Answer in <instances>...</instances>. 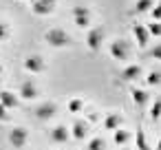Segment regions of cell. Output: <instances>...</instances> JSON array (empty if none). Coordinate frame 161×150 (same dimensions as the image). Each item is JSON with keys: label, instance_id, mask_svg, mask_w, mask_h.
<instances>
[{"label": "cell", "instance_id": "cell-1", "mask_svg": "<svg viewBox=\"0 0 161 150\" xmlns=\"http://www.w3.org/2000/svg\"><path fill=\"white\" fill-rule=\"evenodd\" d=\"M44 40H47V44H51L53 49H66V47H71V42H73V38H71L64 29H60V27L47 29V31H44Z\"/></svg>", "mask_w": 161, "mask_h": 150}, {"label": "cell", "instance_id": "cell-2", "mask_svg": "<svg viewBox=\"0 0 161 150\" xmlns=\"http://www.w3.org/2000/svg\"><path fill=\"white\" fill-rule=\"evenodd\" d=\"M7 141L11 148H25L29 143V130L25 126H14L7 135Z\"/></svg>", "mask_w": 161, "mask_h": 150}, {"label": "cell", "instance_id": "cell-3", "mask_svg": "<svg viewBox=\"0 0 161 150\" xmlns=\"http://www.w3.org/2000/svg\"><path fill=\"white\" fill-rule=\"evenodd\" d=\"M22 66H25V71H27V73H31V75H40V73H44V71H47V62H44V58H42V55H38V53L27 55V58H25V62H22Z\"/></svg>", "mask_w": 161, "mask_h": 150}, {"label": "cell", "instance_id": "cell-4", "mask_svg": "<svg viewBox=\"0 0 161 150\" xmlns=\"http://www.w3.org/2000/svg\"><path fill=\"white\" fill-rule=\"evenodd\" d=\"M104 29L102 27H91L88 31H86V47L91 49V51H99L102 49V44H104Z\"/></svg>", "mask_w": 161, "mask_h": 150}, {"label": "cell", "instance_id": "cell-5", "mask_svg": "<svg viewBox=\"0 0 161 150\" xmlns=\"http://www.w3.org/2000/svg\"><path fill=\"white\" fill-rule=\"evenodd\" d=\"M33 115H36V119H40V121H49V119H53V117L58 115V104H55V102H42V104L36 106Z\"/></svg>", "mask_w": 161, "mask_h": 150}, {"label": "cell", "instance_id": "cell-6", "mask_svg": "<svg viewBox=\"0 0 161 150\" xmlns=\"http://www.w3.org/2000/svg\"><path fill=\"white\" fill-rule=\"evenodd\" d=\"M88 130H91V126H88L86 119H75L73 126H71V137L75 141H84L88 137Z\"/></svg>", "mask_w": 161, "mask_h": 150}, {"label": "cell", "instance_id": "cell-7", "mask_svg": "<svg viewBox=\"0 0 161 150\" xmlns=\"http://www.w3.org/2000/svg\"><path fill=\"white\" fill-rule=\"evenodd\" d=\"M31 11L36 16H49L55 11V0H33L31 3Z\"/></svg>", "mask_w": 161, "mask_h": 150}, {"label": "cell", "instance_id": "cell-8", "mask_svg": "<svg viewBox=\"0 0 161 150\" xmlns=\"http://www.w3.org/2000/svg\"><path fill=\"white\" fill-rule=\"evenodd\" d=\"M132 36H135L137 44H139L141 49H143V47H148V42H150V31H148V25L135 22V25H132Z\"/></svg>", "mask_w": 161, "mask_h": 150}, {"label": "cell", "instance_id": "cell-9", "mask_svg": "<svg viewBox=\"0 0 161 150\" xmlns=\"http://www.w3.org/2000/svg\"><path fill=\"white\" fill-rule=\"evenodd\" d=\"M69 137H71V130L64 126V124H60V126H53L51 130H49V139L53 141V143H66L69 141Z\"/></svg>", "mask_w": 161, "mask_h": 150}, {"label": "cell", "instance_id": "cell-10", "mask_svg": "<svg viewBox=\"0 0 161 150\" xmlns=\"http://www.w3.org/2000/svg\"><path fill=\"white\" fill-rule=\"evenodd\" d=\"M108 51H110V55L115 58V60H128V47H126V42L124 40H113L110 44H108Z\"/></svg>", "mask_w": 161, "mask_h": 150}, {"label": "cell", "instance_id": "cell-11", "mask_svg": "<svg viewBox=\"0 0 161 150\" xmlns=\"http://www.w3.org/2000/svg\"><path fill=\"white\" fill-rule=\"evenodd\" d=\"M18 95L22 97V99H36L38 95H40V91H38V86H36V82L33 80H25L22 84H20V88H18Z\"/></svg>", "mask_w": 161, "mask_h": 150}, {"label": "cell", "instance_id": "cell-12", "mask_svg": "<svg viewBox=\"0 0 161 150\" xmlns=\"http://www.w3.org/2000/svg\"><path fill=\"white\" fill-rule=\"evenodd\" d=\"M0 104H3L7 110H11V108H18V104H20V95H16L14 91H0Z\"/></svg>", "mask_w": 161, "mask_h": 150}, {"label": "cell", "instance_id": "cell-13", "mask_svg": "<svg viewBox=\"0 0 161 150\" xmlns=\"http://www.w3.org/2000/svg\"><path fill=\"white\" fill-rule=\"evenodd\" d=\"M141 73H143V69H141L139 64H128V66L119 73V77H121L124 82H132V80L141 77Z\"/></svg>", "mask_w": 161, "mask_h": 150}, {"label": "cell", "instance_id": "cell-14", "mask_svg": "<svg viewBox=\"0 0 161 150\" xmlns=\"http://www.w3.org/2000/svg\"><path fill=\"white\" fill-rule=\"evenodd\" d=\"M121 126H124V117H121L119 113H108V115H106V119H104V128H106V130H113V132H115V130H119Z\"/></svg>", "mask_w": 161, "mask_h": 150}, {"label": "cell", "instance_id": "cell-15", "mask_svg": "<svg viewBox=\"0 0 161 150\" xmlns=\"http://www.w3.org/2000/svg\"><path fill=\"white\" fill-rule=\"evenodd\" d=\"M130 99H132L135 106H143V104H148V93H146L143 88L132 86V88H130Z\"/></svg>", "mask_w": 161, "mask_h": 150}, {"label": "cell", "instance_id": "cell-16", "mask_svg": "<svg viewBox=\"0 0 161 150\" xmlns=\"http://www.w3.org/2000/svg\"><path fill=\"white\" fill-rule=\"evenodd\" d=\"M130 139H132V135H130L128 130H124V128H119V130L113 132V141H115L117 146H124V148H126V143H128Z\"/></svg>", "mask_w": 161, "mask_h": 150}, {"label": "cell", "instance_id": "cell-17", "mask_svg": "<svg viewBox=\"0 0 161 150\" xmlns=\"http://www.w3.org/2000/svg\"><path fill=\"white\" fill-rule=\"evenodd\" d=\"M135 143H137L139 150H152V146L148 143V137H146V132L141 128H137V132H135Z\"/></svg>", "mask_w": 161, "mask_h": 150}, {"label": "cell", "instance_id": "cell-18", "mask_svg": "<svg viewBox=\"0 0 161 150\" xmlns=\"http://www.w3.org/2000/svg\"><path fill=\"white\" fill-rule=\"evenodd\" d=\"M71 16H73V20L91 18V9H88V7H84V5H75V7L71 9Z\"/></svg>", "mask_w": 161, "mask_h": 150}, {"label": "cell", "instance_id": "cell-19", "mask_svg": "<svg viewBox=\"0 0 161 150\" xmlns=\"http://www.w3.org/2000/svg\"><path fill=\"white\" fill-rule=\"evenodd\" d=\"M152 7H154V0H137V3H135V11L137 14L152 11Z\"/></svg>", "mask_w": 161, "mask_h": 150}, {"label": "cell", "instance_id": "cell-20", "mask_svg": "<svg viewBox=\"0 0 161 150\" xmlns=\"http://www.w3.org/2000/svg\"><path fill=\"white\" fill-rule=\"evenodd\" d=\"M69 113H82V108H84V99H80V97H73L71 102H69Z\"/></svg>", "mask_w": 161, "mask_h": 150}, {"label": "cell", "instance_id": "cell-21", "mask_svg": "<svg viewBox=\"0 0 161 150\" xmlns=\"http://www.w3.org/2000/svg\"><path fill=\"white\" fill-rule=\"evenodd\" d=\"M146 84H148V86H159V84H161V73H159V71H150V73L146 75Z\"/></svg>", "mask_w": 161, "mask_h": 150}, {"label": "cell", "instance_id": "cell-22", "mask_svg": "<svg viewBox=\"0 0 161 150\" xmlns=\"http://www.w3.org/2000/svg\"><path fill=\"white\" fill-rule=\"evenodd\" d=\"M104 148H106V143H104L102 137H93V139H88L86 150H104Z\"/></svg>", "mask_w": 161, "mask_h": 150}, {"label": "cell", "instance_id": "cell-23", "mask_svg": "<svg viewBox=\"0 0 161 150\" xmlns=\"http://www.w3.org/2000/svg\"><path fill=\"white\" fill-rule=\"evenodd\" d=\"M161 117V97L159 99H154V104H152V108H150V119L152 121H157Z\"/></svg>", "mask_w": 161, "mask_h": 150}, {"label": "cell", "instance_id": "cell-24", "mask_svg": "<svg viewBox=\"0 0 161 150\" xmlns=\"http://www.w3.org/2000/svg\"><path fill=\"white\" fill-rule=\"evenodd\" d=\"M148 31H150V36H157V38H161V22H148Z\"/></svg>", "mask_w": 161, "mask_h": 150}, {"label": "cell", "instance_id": "cell-25", "mask_svg": "<svg viewBox=\"0 0 161 150\" xmlns=\"http://www.w3.org/2000/svg\"><path fill=\"white\" fill-rule=\"evenodd\" d=\"M9 38V27H7V22H0V42H5Z\"/></svg>", "mask_w": 161, "mask_h": 150}, {"label": "cell", "instance_id": "cell-26", "mask_svg": "<svg viewBox=\"0 0 161 150\" xmlns=\"http://www.w3.org/2000/svg\"><path fill=\"white\" fill-rule=\"evenodd\" d=\"M150 14H152V20H154V22H161V3H159V5H154Z\"/></svg>", "mask_w": 161, "mask_h": 150}, {"label": "cell", "instance_id": "cell-27", "mask_svg": "<svg viewBox=\"0 0 161 150\" xmlns=\"http://www.w3.org/2000/svg\"><path fill=\"white\" fill-rule=\"evenodd\" d=\"M150 58H154V60H161V42H159L157 47H152V49H150Z\"/></svg>", "mask_w": 161, "mask_h": 150}, {"label": "cell", "instance_id": "cell-28", "mask_svg": "<svg viewBox=\"0 0 161 150\" xmlns=\"http://www.w3.org/2000/svg\"><path fill=\"white\" fill-rule=\"evenodd\" d=\"M7 117H9V113H7V108H5L3 104H0V121H5Z\"/></svg>", "mask_w": 161, "mask_h": 150}, {"label": "cell", "instance_id": "cell-29", "mask_svg": "<svg viewBox=\"0 0 161 150\" xmlns=\"http://www.w3.org/2000/svg\"><path fill=\"white\" fill-rule=\"evenodd\" d=\"M154 150H161V139H159V143H157V148Z\"/></svg>", "mask_w": 161, "mask_h": 150}, {"label": "cell", "instance_id": "cell-30", "mask_svg": "<svg viewBox=\"0 0 161 150\" xmlns=\"http://www.w3.org/2000/svg\"><path fill=\"white\" fill-rule=\"evenodd\" d=\"M0 80H3V66H0Z\"/></svg>", "mask_w": 161, "mask_h": 150}, {"label": "cell", "instance_id": "cell-31", "mask_svg": "<svg viewBox=\"0 0 161 150\" xmlns=\"http://www.w3.org/2000/svg\"><path fill=\"white\" fill-rule=\"evenodd\" d=\"M27 3H33V0H27Z\"/></svg>", "mask_w": 161, "mask_h": 150}, {"label": "cell", "instance_id": "cell-32", "mask_svg": "<svg viewBox=\"0 0 161 150\" xmlns=\"http://www.w3.org/2000/svg\"><path fill=\"white\" fill-rule=\"evenodd\" d=\"M124 150H128V148H124Z\"/></svg>", "mask_w": 161, "mask_h": 150}]
</instances>
